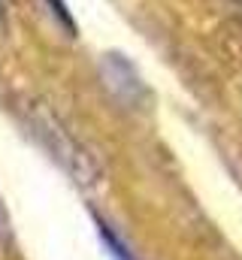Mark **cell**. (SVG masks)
Instances as JSON below:
<instances>
[{
    "label": "cell",
    "instance_id": "277c9868",
    "mask_svg": "<svg viewBox=\"0 0 242 260\" xmlns=\"http://www.w3.org/2000/svg\"><path fill=\"white\" fill-rule=\"evenodd\" d=\"M49 6H52V12H55V18H58L60 24L67 27V30H73L76 34V21L70 18V12H67V6H64V0H46Z\"/></svg>",
    "mask_w": 242,
    "mask_h": 260
},
{
    "label": "cell",
    "instance_id": "6da1fadb",
    "mask_svg": "<svg viewBox=\"0 0 242 260\" xmlns=\"http://www.w3.org/2000/svg\"><path fill=\"white\" fill-rule=\"evenodd\" d=\"M34 127L40 133V139L46 142V148L52 151V157L58 160L67 173H73L79 182H91V160H88V154H85L76 142H70V136H67L49 115H40V118L34 121Z\"/></svg>",
    "mask_w": 242,
    "mask_h": 260
},
{
    "label": "cell",
    "instance_id": "7a4b0ae2",
    "mask_svg": "<svg viewBox=\"0 0 242 260\" xmlns=\"http://www.w3.org/2000/svg\"><path fill=\"white\" fill-rule=\"evenodd\" d=\"M103 76H106V82L118 91L121 100H127V103H136V100L145 94V88H142L136 70L127 64L121 55H106V61H103Z\"/></svg>",
    "mask_w": 242,
    "mask_h": 260
},
{
    "label": "cell",
    "instance_id": "5b68a950",
    "mask_svg": "<svg viewBox=\"0 0 242 260\" xmlns=\"http://www.w3.org/2000/svg\"><path fill=\"white\" fill-rule=\"evenodd\" d=\"M6 21V9H3V0H0V24Z\"/></svg>",
    "mask_w": 242,
    "mask_h": 260
},
{
    "label": "cell",
    "instance_id": "3957f363",
    "mask_svg": "<svg viewBox=\"0 0 242 260\" xmlns=\"http://www.w3.org/2000/svg\"><path fill=\"white\" fill-rule=\"evenodd\" d=\"M94 227H97V233H100V239H103V245L109 248V254H112V257H115V260H133L130 248H127L118 236L112 233V227H109L103 218H97V215H94Z\"/></svg>",
    "mask_w": 242,
    "mask_h": 260
}]
</instances>
